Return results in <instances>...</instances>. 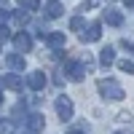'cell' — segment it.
<instances>
[{
	"label": "cell",
	"instance_id": "cell-1",
	"mask_svg": "<svg viewBox=\"0 0 134 134\" xmlns=\"http://www.w3.org/2000/svg\"><path fill=\"white\" fill-rule=\"evenodd\" d=\"M97 88H99V94H102L105 99H113V102H121V99L126 97L124 86H121L118 81H113V78H99V81H97Z\"/></svg>",
	"mask_w": 134,
	"mask_h": 134
},
{
	"label": "cell",
	"instance_id": "cell-2",
	"mask_svg": "<svg viewBox=\"0 0 134 134\" xmlns=\"http://www.w3.org/2000/svg\"><path fill=\"white\" fill-rule=\"evenodd\" d=\"M86 70H88V64L86 62H67L64 64V75L70 78V81H83V75H86Z\"/></svg>",
	"mask_w": 134,
	"mask_h": 134
},
{
	"label": "cell",
	"instance_id": "cell-3",
	"mask_svg": "<svg viewBox=\"0 0 134 134\" xmlns=\"http://www.w3.org/2000/svg\"><path fill=\"white\" fill-rule=\"evenodd\" d=\"M99 38H102V24H99V21H91V24L81 32V40L83 43H97Z\"/></svg>",
	"mask_w": 134,
	"mask_h": 134
},
{
	"label": "cell",
	"instance_id": "cell-4",
	"mask_svg": "<svg viewBox=\"0 0 134 134\" xmlns=\"http://www.w3.org/2000/svg\"><path fill=\"white\" fill-rule=\"evenodd\" d=\"M27 86L32 88V91H43V88H46V72L43 70H32L27 75Z\"/></svg>",
	"mask_w": 134,
	"mask_h": 134
},
{
	"label": "cell",
	"instance_id": "cell-5",
	"mask_svg": "<svg viewBox=\"0 0 134 134\" xmlns=\"http://www.w3.org/2000/svg\"><path fill=\"white\" fill-rule=\"evenodd\" d=\"M72 110H75V107H72V102H70V97H59V99H57V113H59L62 121H70V118H72Z\"/></svg>",
	"mask_w": 134,
	"mask_h": 134
},
{
	"label": "cell",
	"instance_id": "cell-6",
	"mask_svg": "<svg viewBox=\"0 0 134 134\" xmlns=\"http://www.w3.org/2000/svg\"><path fill=\"white\" fill-rule=\"evenodd\" d=\"M43 126H46V121H43L40 113H30V115H27V131H30V134H40Z\"/></svg>",
	"mask_w": 134,
	"mask_h": 134
},
{
	"label": "cell",
	"instance_id": "cell-7",
	"mask_svg": "<svg viewBox=\"0 0 134 134\" xmlns=\"http://www.w3.org/2000/svg\"><path fill=\"white\" fill-rule=\"evenodd\" d=\"M43 11H46V16H48V19H59V16L64 14V5L59 3V0H48V3L43 5Z\"/></svg>",
	"mask_w": 134,
	"mask_h": 134
},
{
	"label": "cell",
	"instance_id": "cell-8",
	"mask_svg": "<svg viewBox=\"0 0 134 134\" xmlns=\"http://www.w3.org/2000/svg\"><path fill=\"white\" fill-rule=\"evenodd\" d=\"M14 46H16V51L27 54V51L32 48V38L27 35V32H19V35H14Z\"/></svg>",
	"mask_w": 134,
	"mask_h": 134
},
{
	"label": "cell",
	"instance_id": "cell-9",
	"mask_svg": "<svg viewBox=\"0 0 134 134\" xmlns=\"http://www.w3.org/2000/svg\"><path fill=\"white\" fill-rule=\"evenodd\" d=\"M5 64H8L14 72H21V70L27 67V62H24V57H21V54H8V57H5Z\"/></svg>",
	"mask_w": 134,
	"mask_h": 134
},
{
	"label": "cell",
	"instance_id": "cell-10",
	"mask_svg": "<svg viewBox=\"0 0 134 134\" xmlns=\"http://www.w3.org/2000/svg\"><path fill=\"white\" fill-rule=\"evenodd\" d=\"M99 64H102V67L115 64V48H113V46H105L102 51H99Z\"/></svg>",
	"mask_w": 134,
	"mask_h": 134
},
{
	"label": "cell",
	"instance_id": "cell-11",
	"mask_svg": "<svg viewBox=\"0 0 134 134\" xmlns=\"http://www.w3.org/2000/svg\"><path fill=\"white\" fill-rule=\"evenodd\" d=\"M46 43H48L54 51L64 48V32H48V35H46Z\"/></svg>",
	"mask_w": 134,
	"mask_h": 134
},
{
	"label": "cell",
	"instance_id": "cell-12",
	"mask_svg": "<svg viewBox=\"0 0 134 134\" xmlns=\"http://www.w3.org/2000/svg\"><path fill=\"white\" fill-rule=\"evenodd\" d=\"M105 21H107L110 27H121V24H124V14H121V11L107 8V11H105Z\"/></svg>",
	"mask_w": 134,
	"mask_h": 134
},
{
	"label": "cell",
	"instance_id": "cell-13",
	"mask_svg": "<svg viewBox=\"0 0 134 134\" xmlns=\"http://www.w3.org/2000/svg\"><path fill=\"white\" fill-rule=\"evenodd\" d=\"M3 83H5V88H11V91H21V86H24L21 75H5Z\"/></svg>",
	"mask_w": 134,
	"mask_h": 134
},
{
	"label": "cell",
	"instance_id": "cell-14",
	"mask_svg": "<svg viewBox=\"0 0 134 134\" xmlns=\"http://www.w3.org/2000/svg\"><path fill=\"white\" fill-rule=\"evenodd\" d=\"M0 134H16V121L14 118H0Z\"/></svg>",
	"mask_w": 134,
	"mask_h": 134
},
{
	"label": "cell",
	"instance_id": "cell-15",
	"mask_svg": "<svg viewBox=\"0 0 134 134\" xmlns=\"http://www.w3.org/2000/svg\"><path fill=\"white\" fill-rule=\"evenodd\" d=\"M19 8L24 14H32V11H40V0H19Z\"/></svg>",
	"mask_w": 134,
	"mask_h": 134
},
{
	"label": "cell",
	"instance_id": "cell-16",
	"mask_svg": "<svg viewBox=\"0 0 134 134\" xmlns=\"http://www.w3.org/2000/svg\"><path fill=\"white\" fill-rule=\"evenodd\" d=\"M118 70H121V72L134 75V62H131V59H121V62H118Z\"/></svg>",
	"mask_w": 134,
	"mask_h": 134
},
{
	"label": "cell",
	"instance_id": "cell-17",
	"mask_svg": "<svg viewBox=\"0 0 134 134\" xmlns=\"http://www.w3.org/2000/svg\"><path fill=\"white\" fill-rule=\"evenodd\" d=\"M70 30H72V32H83V30H86V27H83V16H72Z\"/></svg>",
	"mask_w": 134,
	"mask_h": 134
},
{
	"label": "cell",
	"instance_id": "cell-18",
	"mask_svg": "<svg viewBox=\"0 0 134 134\" xmlns=\"http://www.w3.org/2000/svg\"><path fill=\"white\" fill-rule=\"evenodd\" d=\"M67 134H91V129H88L86 124H78V126H70V129H67Z\"/></svg>",
	"mask_w": 134,
	"mask_h": 134
},
{
	"label": "cell",
	"instance_id": "cell-19",
	"mask_svg": "<svg viewBox=\"0 0 134 134\" xmlns=\"http://www.w3.org/2000/svg\"><path fill=\"white\" fill-rule=\"evenodd\" d=\"M8 19H11V11L0 5V27H5V21H8Z\"/></svg>",
	"mask_w": 134,
	"mask_h": 134
},
{
	"label": "cell",
	"instance_id": "cell-20",
	"mask_svg": "<svg viewBox=\"0 0 134 134\" xmlns=\"http://www.w3.org/2000/svg\"><path fill=\"white\" fill-rule=\"evenodd\" d=\"M97 5H102V0H86V3L81 5V11H91V8H97Z\"/></svg>",
	"mask_w": 134,
	"mask_h": 134
},
{
	"label": "cell",
	"instance_id": "cell-21",
	"mask_svg": "<svg viewBox=\"0 0 134 134\" xmlns=\"http://www.w3.org/2000/svg\"><path fill=\"white\" fill-rule=\"evenodd\" d=\"M121 46H124L126 51H131V54H134V40H129V38H124V40H121Z\"/></svg>",
	"mask_w": 134,
	"mask_h": 134
},
{
	"label": "cell",
	"instance_id": "cell-22",
	"mask_svg": "<svg viewBox=\"0 0 134 134\" xmlns=\"http://www.w3.org/2000/svg\"><path fill=\"white\" fill-rule=\"evenodd\" d=\"M8 32H11L8 27H0V43H3V40H8V38H11V35H8Z\"/></svg>",
	"mask_w": 134,
	"mask_h": 134
},
{
	"label": "cell",
	"instance_id": "cell-23",
	"mask_svg": "<svg viewBox=\"0 0 134 134\" xmlns=\"http://www.w3.org/2000/svg\"><path fill=\"white\" fill-rule=\"evenodd\" d=\"M124 3H126V8H134V0H124Z\"/></svg>",
	"mask_w": 134,
	"mask_h": 134
},
{
	"label": "cell",
	"instance_id": "cell-24",
	"mask_svg": "<svg viewBox=\"0 0 134 134\" xmlns=\"http://www.w3.org/2000/svg\"><path fill=\"white\" fill-rule=\"evenodd\" d=\"M3 88H5V83H3V78H0V94H3Z\"/></svg>",
	"mask_w": 134,
	"mask_h": 134
},
{
	"label": "cell",
	"instance_id": "cell-25",
	"mask_svg": "<svg viewBox=\"0 0 134 134\" xmlns=\"http://www.w3.org/2000/svg\"><path fill=\"white\" fill-rule=\"evenodd\" d=\"M113 134H124V131H113Z\"/></svg>",
	"mask_w": 134,
	"mask_h": 134
},
{
	"label": "cell",
	"instance_id": "cell-26",
	"mask_svg": "<svg viewBox=\"0 0 134 134\" xmlns=\"http://www.w3.org/2000/svg\"><path fill=\"white\" fill-rule=\"evenodd\" d=\"M0 105H3V97H0Z\"/></svg>",
	"mask_w": 134,
	"mask_h": 134
},
{
	"label": "cell",
	"instance_id": "cell-27",
	"mask_svg": "<svg viewBox=\"0 0 134 134\" xmlns=\"http://www.w3.org/2000/svg\"><path fill=\"white\" fill-rule=\"evenodd\" d=\"M0 3H3V0H0Z\"/></svg>",
	"mask_w": 134,
	"mask_h": 134
},
{
	"label": "cell",
	"instance_id": "cell-28",
	"mask_svg": "<svg viewBox=\"0 0 134 134\" xmlns=\"http://www.w3.org/2000/svg\"><path fill=\"white\" fill-rule=\"evenodd\" d=\"M131 134H134V131H131Z\"/></svg>",
	"mask_w": 134,
	"mask_h": 134
}]
</instances>
